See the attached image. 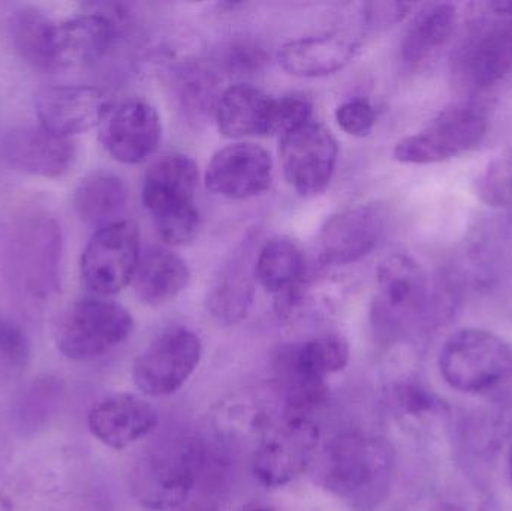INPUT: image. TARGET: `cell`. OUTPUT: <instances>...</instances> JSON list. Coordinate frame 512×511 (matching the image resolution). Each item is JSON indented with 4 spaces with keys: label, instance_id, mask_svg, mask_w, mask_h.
Here are the masks:
<instances>
[{
    "label": "cell",
    "instance_id": "6da1fadb",
    "mask_svg": "<svg viewBox=\"0 0 512 511\" xmlns=\"http://www.w3.org/2000/svg\"><path fill=\"white\" fill-rule=\"evenodd\" d=\"M376 284L373 324L387 338L438 329L456 311L450 282L433 278L409 255L385 258L376 272Z\"/></svg>",
    "mask_w": 512,
    "mask_h": 511
},
{
    "label": "cell",
    "instance_id": "7a4b0ae2",
    "mask_svg": "<svg viewBox=\"0 0 512 511\" xmlns=\"http://www.w3.org/2000/svg\"><path fill=\"white\" fill-rule=\"evenodd\" d=\"M511 74L512 2L486 3L454 47L451 81L460 95L475 102L498 89Z\"/></svg>",
    "mask_w": 512,
    "mask_h": 511
},
{
    "label": "cell",
    "instance_id": "3957f363",
    "mask_svg": "<svg viewBox=\"0 0 512 511\" xmlns=\"http://www.w3.org/2000/svg\"><path fill=\"white\" fill-rule=\"evenodd\" d=\"M62 230L44 210H30L15 219L6 240V275L18 302L42 308L60 287Z\"/></svg>",
    "mask_w": 512,
    "mask_h": 511
},
{
    "label": "cell",
    "instance_id": "277c9868",
    "mask_svg": "<svg viewBox=\"0 0 512 511\" xmlns=\"http://www.w3.org/2000/svg\"><path fill=\"white\" fill-rule=\"evenodd\" d=\"M324 485L360 506L385 497L394 470V452L381 437L343 435L331 441L322 456Z\"/></svg>",
    "mask_w": 512,
    "mask_h": 511
},
{
    "label": "cell",
    "instance_id": "5b68a950",
    "mask_svg": "<svg viewBox=\"0 0 512 511\" xmlns=\"http://www.w3.org/2000/svg\"><path fill=\"white\" fill-rule=\"evenodd\" d=\"M198 179V165L183 153H168L147 170L143 183L144 207L152 213L158 236L167 245H186L197 236Z\"/></svg>",
    "mask_w": 512,
    "mask_h": 511
},
{
    "label": "cell",
    "instance_id": "8992f818",
    "mask_svg": "<svg viewBox=\"0 0 512 511\" xmlns=\"http://www.w3.org/2000/svg\"><path fill=\"white\" fill-rule=\"evenodd\" d=\"M204 461V447L195 438H165L138 459L132 473L135 498L150 510L177 509L194 491Z\"/></svg>",
    "mask_w": 512,
    "mask_h": 511
},
{
    "label": "cell",
    "instance_id": "52a82bcc",
    "mask_svg": "<svg viewBox=\"0 0 512 511\" xmlns=\"http://www.w3.org/2000/svg\"><path fill=\"white\" fill-rule=\"evenodd\" d=\"M445 383L466 395H489L512 381V345L484 329H460L439 353Z\"/></svg>",
    "mask_w": 512,
    "mask_h": 511
},
{
    "label": "cell",
    "instance_id": "ba28073f",
    "mask_svg": "<svg viewBox=\"0 0 512 511\" xmlns=\"http://www.w3.org/2000/svg\"><path fill=\"white\" fill-rule=\"evenodd\" d=\"M348 362L349 345L342 336L283 345L273 360L277 389L295 410L315 407L325 398V377L342 371Z\"/></svg>",
    "mask_w": 512,
    "mask_h": 511
},
{
    "label": "cell",
    "instance_id": "9c48e42d",
    "mask_svg": "<svg viewBox=\"0 0 512 511\" xmlns=\"http://www.w3.org/2000/svg\"><path fill=\"white\" fill-rule=\"evenodd\" d=\"M489 120L477 102L462 101L439 111L421 131L394 147L396 161L429 165L471 153L486 140Z\"/></svg>",
    "mask_w": 512,
    "mask_h": 511
},
{
    "label": "cell",
    "instance_id": "30bf717a",
    "mask_svg": "<svg viewBox=\"0 0 512 511\" xmlns=\"http://www.w3.org/2000/svg\"><path fill=\"white\" fill-rule=\"evenodd\" d=\"M134 318L128 309L104 297L77 300L57 327V350L66 359L87 362L104 356L131 336Z\"/></svg>",
    "mask_w": 512,
    "mask_h": 511
},
{
    "label": "cell",
    "instance_id": "8fae6325",
    "mask_svg": "<svg viewBox=\"0 0 512 511\" xmlns=\"http://www.w3.org/2000/svg\"><path fill=\"white\" fill-rule=\"evenodd\" d=\"M140 230L126 219L99 228L81 255V276L99 297L113 296L132 284L140 261Z\"/></svg>",
    "mask_w": 512,
    "mask_h": 511
},
{
    "label": "cell",
    "instance_id": "7c38bea8",
    "mask_svg": "<svg viewBox=\"0 0 512 511\" xmlns=\"http://www.w3.org/2000/svg\"><path fill=\"white\" fill-rule=\"evenodd\" d=\"M203 345L188 329H173L152 342L132 366L135 386L147 396L162 398L182 389L200 365Z\"/></svg>",
    "mask_w": 512,
    "mask_h": 511
},
{
    "label": "cell",
    "instance_id": "4fadbf2b",
    "mask_svg": "<svg viewBox=\"0 0 512 511\" xmlns=\"http://www.w3.org/2000/svg\"><path fill=\"white\" fill-rule=\"evenodd\" d=\"M337 156L336 138L315 120L280 137V161L286 182L303 197H315L328 188Z\"/></svg>",
    "mask_w": 512,
    "mask_h": 511
},
{
    "label": "cell",
    "instance_id": "5bb4252c",
    "mask_svg": "<svg viewBox=\"0 0 512 511\" xmlns=\"http://www.w3.org/2000/svg\"><path fill=\"white\" fill-rule=\"evenodd\" d=\"M319 429L303 417H295L268 431L256 450L254 474L267 488L288 485L300 477L315 459Z\"/></svg>",
    "mask_w": 512,
    "mask_h": 511
},
{
    "label": "cell",
    "instance_id": "9a60e30c",
    "mask_svg": "<svg viewBox=\"0 0 512 511\" xmlns=\"http://www.w3.org/2000/svg\"><path fill=\"white\" fill-rule=\"evenodd\" d=\"M123 12L90 11L59 21L51 41V71L84 68L107 54L120 29Z\"/></svg>",
    "mask_w": 512,
    "mask_h": 511
},
{
    "label": "cell",
    "instance_id": "2e32d148",
    "mask_svg": "<svg viewBox=\"0 0 512 511\" xmlns=\"http://www.w3.org/2000/svg\"><path fill=\"white\" fill-rule=\"evenodd\" d=\"M162 138L158 111L143 99H128L110 108L101 123V140L111 158L122 164L135 165L149 159Z\"/></svg>",
    "mask_w": 512,
    "mask_h": 511
},
{
    "label": "cell",
    "instance_id": "e0dca14e",
    "mask_svg": "<svg viewBox=\"0 0 512 511\" xmlns=\"http://www.w3.org/2000/svg\"><path fill=\"white\" fill-rule=\"evenodd\" d=\"M273 179L270 153L254 143H234L213 155L207 165L206 186L228 200H249L264 194Z\"/></svg>",
    "mask_w": 512,
    "mask_h": 511
},
{
    "label": "cell",
    "instance_id": "ac0fdd59",
    "mask_svg": "<svg viewBox=\"0 0 512 511\" xmlns=\"http://www.w3.org/2000/svg\"><path fill=\"white\" fill-rule=\"evenodd\" d=\"M35 111L41 128L71 140L101 125L110 105L98 87L51 86L36 95Z\"/></svg>",
    "mask_w": 512,
    "mask_h": 511
},
{
    "label": "cell",
    "instance_id": "d6986e66",
    "mask_svg": "<svg viewBox=\"0 0 512 511\" xmlns=\"http://www.w3.org/2000/svg\"><path fill=\"white\" fill-rule=\"evenodd\" d=\"M387 212L379 203L360 204L331 216L319 234L322 260L349 264L369 255L381 242Z\"/></svg>",
    "mask_w": 512,
    "mask_h": 511
},
{
    "label": "cell",
    "instance_id": "ffe728a7",
    "mask_svg": "<svg viewBox=\"0 0 512 511\" xmlns=\"http://www.w3.org/2000/svg\"><path fill=\"white\" fill-rule=\"evenodd\" d=\"M2 155L12 170L42 179H59L71 170L75 146L41 126L12 129L3 138Z\"/></svg>",
    "mask_w": 512,
    "mask_h": 511
},
{
    "label": "cell",
    "instance_id": "44dd1931",
    "mask_svg": "<svg viewBox=\"0 0 512 511\" xmlns=\"http://www.w3.org/2000/svg\"><path fill=\"white\" fill-rule=\"evenodd\" d=\"M158 411L146 399L135 395H114L102 399L90 410V432L104 446L126 449L152 434L158 426Z\"/></svg>",
    "mask_w": 512,
    "mask_h": 511
},
{
    "label": "cell",
    "instance_id": "7402d4cb",
    "mask_svg": "<svg viewBox=\"0 0 512 511\" xmlns=\"http://www.w3.org/2000/svg\"><path fill=\"white\" fill-rule=\"evenodd\" d=\"M358 47L360 42L352 33L336 30L286 42L277 60L283 71L295 77H327L345 68Z\"/></svg>",
    "mask_w": 512,
    "mask_h": 511
},
{
    "label": "cell",
    "instance_id": "603a6c76",
    "mask_svg": "<svg viewBox=\"0 0 512 511\" xmlns=\"http://www.w3.org/2000/svg\"><path fill=\"white\" fill-rule=\"evenodd\" d=\"M255 260L249 243L231 255L207 296V309L219 323L237 324L249 314L255 294Z\"/></svg>",
    "mask_w": 512,
    "mask_h": 511
},
{
    "label": "cell",
    "instance_id": "cb8c5ba5",
    "mask_svg": "<svg viewBox=\"0 0 512 511\" xmlns=\"http://www.w3.org/2000/svg\"><path fill=\"white\" fill-rule=\"evenodd\" d=\"M457 24L456 6L426 3L406 27L400 44V59L409 69L423 66L453 38Z\"/></svg>",
    "mask_w": 512,
    "mask_h": 511
},
{
    "label": "cell",
    "instance_id": "d4e9b609",
    "mask_svg": "<svg viewBox=\"0 0 512 511\" xmlns=\"http://www.w3.org/2000/svg\"><path fill=\"white\" fill-rule=\"evenodd\" d=\"M274 98L251 84H236L222 92L215 119L228 138L271 135Z\"/></svg>",
    "mask_w": 512,
    "mask_h": 511
},
{
    "label": "cell",
    "instance_id": "484cf974",
    "mask_svg": "<svg viewBox=\"0 0 512 511\" xmlns=\"http://www.w3.org/2000/svg\"><path fill=\"white\" fill-rule=\"evenodd\" d=\"M189 281L191 270L179 255L164 248H150L138 261L132 285L141 302L164 306L177 299Z\"/></svg>",
    "mask_w": 512,
    "mask_h": 511
},
{
    "label": "cell",
    "instance_id": "4316f807",
    "mask_svg": "<svg viewBox=\"0 0 512 511\" xmlns=\"http://www.w3.org/2000/svg\"><path fill=\"white\" fill-rule=\"evenodd\" d=\"M72 204L84 224L99 230L120 221L128 204V188L117 174L95 171L78 183Z\"/></svg>",
    "mask_w": 512,
    "mask_h": 511
},
{
    "label": "cell",
    "instance_id": "83f0119b",
    "mask_svg": "<svg viewBox=\"0 0 512 511\" xmlns=\"http://www.w3.org/2000/svg\"><path fill=\"white\" fill-rule=\"evenodd\" d=\"M255 275L268 293L279 296L306 275L303 251L288 237H273L259 249Z\"/></svg>",
    "mask_w": 512,
    "mask_h": 511
},
{
    "label": "cell",
    "instance_id": "f1b7e54d",
    "mask_svg": "<svg viewBox=\"0 0 512 511\" xmlns=\"http://www.w3.org/2000/svg\"><path fill=\"white\" fill-rule=\"evenodd\" d=\"M56 21L35 6H21L9 18L12 45L24 62L51 72V41Z\"/></svg>",
    "mask_w": 512,
    "mask_h": 511
},
{
    "label": "cell",
    "instance_id": "f546056e",
    "mask_svg": "<svg viewBox=\"0 0 512 511\" xmlns=\"http://www.w3.org/2000/svg\"><path fill=\"white\" fill-rule=\"evenodd\" d=\"M221 96L215 72L197 66L179 75L177 101L189 123L198 126L215 117Z\"/></svg>",
    "mask_w": 512,
    "mask_h": 511
},
{
    "label": "cell",
    "instance_id": "4dcf8cb0",
    "mask_svg": "<svg viewBox=\"0 0 512 511\" xmlns=\"http://www.w3.org/2000/svg\"><path fill=\"white\" fill-rule=\"evenodd\" d=\"M62 381L54 377L36 378L14 401V420L24 432H33L48 422L62 401Z\"/></svg>",
    "mask_w": 512,
    "mask_h": 511
},
{
    "label": "cell",
    "instance_id": "1f68e13d",
    "mask_svg": "<svg viewBox=\"0 0 512 511\" xmlns=\"http://www.w3.org/2000/svg\"><path fill=\"white\" fill-rule=\"evenodd\" d=\"M30 362V342L23 327L0 315V387L23 377Z\"/></svg>",
    "mask_w": 512,
    "mask_h": 511
},
{
    "label": "cell",
    "instance_id": "d6a6232c",
    "mask_svg": "<svg viewBox=\"0 0 512 511\" xmlns=\"http://www.w3.org/2000/svg\"><path fill=\"white\" fill-rule=\"evenodd\" d=\"M475 192L487 206L512 209V146L487 164L475 180Z\"/></svg>",
    "mask_w": 512,
    "mask_h": 511
},
{
    "label": "cell",
    "instance_id": "836d02e7",
    "mask_svg": "<svg viewBox=\"0 0 512 511\" xmlns=\"http://www.w3.org/2000/svg\"><path fill=\"white\" fill-rule=\"evenodd\" d=\"M312 104L304 96L288 95L274 98L271 110V135L288 134L312 122Z\"/></svg>",
    "mask_w": 512,
    "mask_h": 511
},
{
    "label": "cell",
    "instance_id": "e575fe53",
    "mask_svg": "<svg viewBox=\"0 0 512 511\" xmlns=\"http://www.w3.org/2000/svg\"><path fill=\"white\" fill-rule=\"evenodd\" d=\"M337 125L352 137H366L375 128L376 111L367 99L343 102L336 110Z\"/></svg>",
    "mask_w": 512,
    "mask_h": 511
},
{
    "label": "cell",
    "instance_id": "d590c367",
    "mask_svg": "<svg viewBox=\"0 0 512 511\" xmlns=\"http://www.w3.org/2000/svg\"><path fill=\"white\" fill-rule=\"evenodd\" d=\"M267 60L264 47L254 39H237L228 45L225 51V68L231 74L246 75L254 74L264 66Z\"/></svg>",
    "mask_w": 512,
    "mask_h": 511
},
{
    "label": "cell",
    "instance_id": "8d00e7d4",
    "mask_svg": "<svg viewBox=\"0 0 512 511\" xmlns=\"http://www.w3.org/2000/svg\"><path fill=\"white\" fill-rule=\"evenodd\" d=\"M396 399L400 408L411 416H423V414L442 411L441 402L429 390L417 383L400 384L396 390Z\"/></svg>",
    "mask_w": 512,
    "mask_h": 511
},
{
    "label": "cell",
    "instance_id": "74e56055",
    "mask_svg": "<svg viewBox=\"0 0 512 511\" xmlns=\"http://www.w3.org/2000/svg\"><path fill=\"white\" fill-rule=\"evenodd\" d=\"M414 8L411 3L400 2H373L364 3L363 18L367 26L381 29V27L393 26L402 21L409 11Z\"/></svg>",
    "mask_w": 512,
    "mask_h": 511
},
{
    "label": "cell",
    "instance_id": "f35d334b",
    "mask_svg": "<svg viewBox=\"0 0 512 511\" xmlns=\"http://www.w3.org/2000/svg\"><path fill=\"white\" fill-rule=\"evenodd\" d=\"M507 470H508V477H510V482L512 483V443L510 446V450H508V455H507Z\"/></svg>",
    "mask_w": 512,
    "mask_h": 511
},
{
    "label": "cell",
    "instance_id": "ab89813d",
    "mask_svg": "<svg viewBox=\"0 0 512 511\" xmlns=\"http://www.w3.org/2000/svg\"><path fill=\"white\" fill-rule=\"evenodd\" d=\"M240 511H270L268 509H265V507H259V506H249L245 507V509Z\"/></svg>",
    "mask_w": 512,
    "mask_h": 511
},
{
    "label": "cell",
    "instance_id": "60d3db41",
    "mask_svg": "<svg viewBox=\"0 0 512 511\" xmlns=\"http://www.w3.org/2000/svg\"><path fill=\"white\" fill-rule=\"evenodd\" d=\"M432 511H454L453 509H450V507H448V509H445V507H439V509H433Z\"/></svg>",
    "mask_w": 512,
    "mask_h": 511
}]
</instances>
